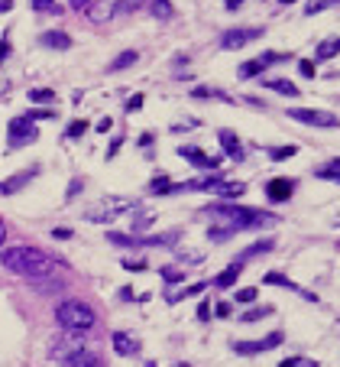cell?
<instances>
[{
    "label": "cell",
    "mask_w": 340,
    "mask_h": 367,
    "mask_svg": "<svg viewBox=\"0 0 340 367\" xmlns=\"http://www.w3.org/2000/svg\"><path fill=\"white\" fill-rule=\"evenodd\" d=\"M55 319H59V325H62L65 332H88V328H94L97 315L94 309L88 303H81V299H65V303H59V309H55Z\"/></svg>",
    "instance_id": "7a4b0ae2"
},
{
    "label": "cell",
    "mask_w": 340,
    "mask_h": 367,
    "mask_svg": "<svg viewBox=\"0 0 340 367\" xmlns=\"http://www.w3.org/2000/svg\"><path fill=\"white\" fill-rule=\"evenodd\" d=\"M78 192H81V179H74V182L68 185V198H74Z\"/></svg>",
    "instance_id": "ee69618b"
},
{
    "label": "cell",
    "mask_w": 340,
    "mask_h": 367,
    "mask_svg": "<svg viewBox=\"0 0 340 367\" xmlns=\"http://www.w3.org/2000/svg\"><path fill=\"white\" fill-rule=\"evenodd\" d=\"M279 367H318V361H311V357H286Z\"/></svg>",
    "instance_id": "1f68e13d"
},
{
    "label": "cell",
    "mask_w": 340,
    "mask_h": 367,
    "mask_svg": "<svg viewBox=\"0 0 340 367\" xmlns=\"http://www.w3.org/2000/svg\"><path fill=\"white\" fill-rule=\"evenodd\" d=\"M279 59H286V55H279V53H263L259 59H253V62H243V65H240V78L263 75V68H269V65H276Z\"/></svg>",
    "instance_id": "30bf717a"
},
{
    "label": "cell",
    "mask_w": 340,
    "mask_h": 367,
    "mask_svg": "<svg viewBox=\"0 0 340 367\" xmlns=\"http://www.w3.org/2000/svg\"><path fill=\"white\" fill-rule=\"evenodd\" d=\"M143 367H156V364H152V361H146V364H143Z\"/></svg>",
    "instance_id": "f5cc1de1"
},
{
    "label": "cell",
    "mask_w": 340,
    "mask_h": 367,
    "mask_svg": "<svg viewBox=\"0 0 340 367\" xmlns=\"http://www.w3.org/2000/svg\"><path fill=\"white\" fill-rule=\"evenodd\" d=\"M288 117L298 124H311V127H337L340 120L334 111H321V108H292Z\"/></svg>",
    "instance_id": "277c9868"
},
{
    "label": "cell",
    "mask_w": 340,
    "mask_h": 367,
    "mask_svg": "<svg viewBox=\"0 0 340 367\" xmlns=\"http://www.w3.org/2000/svg\"><path fill=\"white\" fill-rule=\"evenodd\" d=\"M240 273H243V267H240V263H234V267H227L223 273H217V276H214V286H217V290H230V286L240 280Z\"/></svg>",
    "instance_id": "e0dca14e"
},
{
    "label": "cell",
    "mask_w": 340,
    "mask_h": 367,
    "mask_svg": "<svg viewBox=\"0 0 340 367\" xmlns=\"http://www.w3.org/2000/svg\"><path fill=\"white\" fill-rule=\"evenodd\" d=\"M13 7H17V3H13V0H0V13H10Z\"/></svg>",
    "instance_id": "bcb514c9"
},
{
    "label": "cell",
    "mask_w": 340,
    "mask_h": 367,
    "mask_svg": "<svg viewBox=\"0 0 340 367\" xmlns=\"http://www.w3.org/2000/svg\"><path fill=\"white\" fill-rule=\"evenodd\" d=\"M143 104H146V95H133V97L127 101V111H139Z\"/></svg>",
    "instance_id": "f35d334b"
},
{
    "label": "cell",
    "mask_w": 340,
    "mask_h": 367,
    "mask_svg": "<svg viewBox=\"0 0 340 367\" xmlns=\"http://www.w3.org/2000/svg\"><path fill=\"white\" fill-rule=\"evenodd\" d=\"M32 176H36V169H26V173H17L10 179H3L0 182V195H13V192H20V189H26L32 182Z\"/></svg>",
    "instance_id": "4fadbf2b"
},
{
    "label": "cell",
    "mask_w": 340,
    "mask_h": 367,
    "mask_svg": "<svg viewBox=\"0 0 340 367\" xmlns=\"http://www.w3.org/2000/svg\"><path fill=\"white\" fill-rule=\"evenodd\" d=\"M7 130H10V147H26V143H36V137H39V130L32 127V120L26 114L13 117Z\"/></svg>",
    "instance_id": "5b68a950"
},
{
    "label": "cell",
    "mask_w": 340,
    "mask_h": 367,
    "mask_svg": "<svg viewBox=\"0 0 340 367\" xmlns=\"http://www.w3.org/2000/svg\"><path fill=\"white\" fill-rule=\"evenodd\" d=\"M114 351L123 357H137L139 355V338L130 332H114Z\"/></svg>",
    "instance_id": "7c38bea8"
},
{
    "label": "cell",
    "mask_w": 340,
    "mask_h": 367,
    "mask_svg": "<svg viewBox=\"0 0 340 367\" xmlns=\"http://www.w3.org/2000/svg\"><path fill=\"white\" fill-rule=\"evenodd\" d=\"M179 156L192 160L198 169H208V173H217V169H221V156H208V153L198 150V147H179Z\"/></svg>",
    "instance_id": "9c48e42d"
},
{
    "label": "cell",
    "mask_w": 340,
    "mask_h": 367,
    "mask_svg": "<svg viewBox=\"0 0 340 367\" xmlns=\"http://www.w3.org/2000/svg\"><path fill=\"white\" fill-rule=\"evenodd\" d=\"M276 345H282V332H272V335L259 338V341H237L234 351L237 355H263V351H272Z\"/></svg>",
    "instance_id": "52a82bcc"
},
{
    "label": "cell",
    "mask_w": 340,
    "mask_h": 367,
    "mask_svg": "<svg viewBox=\"0 0 340 367\" xmlns=\"http://www.w3.org/2000/svg\"><path fill=\"white\" fill-rule=\"evenodd\" d=\"M272 91H279V95H288V97H298L301 91H298V85H292L288 78H272V82H266Z\"/></svg>",
    "instance_id": "44dd1931"
},
{
    "label": "cell",
    "mask_w": 340,
    "mask_h": 367,
    "mask_svg": "<svg viewBox=\"0 0 340 367\" xmlns=\"http://www.w3.org/2000/svg\"><path fill=\"white\" fill-rule=\"evenodd\" d=\"M263 315H272V305H259V309H250V312H246L240 322H259Z\"/></svg>",
    "instance_id": "83f0119b"
},
{
    "label": "cell",
    "mask_w": 340,
    "mask_h": 367,
    "mask_svg": "<svg viewBox=\"0 0 340 367\" xmlns=\"http://www.w3.org/2000/svg\"><path fill=\"white\" fill-rule=\"evenodd\" d=\"M149 192L152 195H169V192H175V182H169L166 176H159L156 182H149Z\"/></svg>",
    "instance_id": "cb8c5ba5"
},
{
    "label": "cell",
    "mask_w": 340,
    "mask_h": 367,
    "mask_svg": "<svg viewBox=\"0 0 340 367\" xmlns=\"http://www.w3.org/2000/svg\"><path fill=\"white\" fill-rule=\"evenodd\" d=\"M217 140H221V150L227 153V156H234V160H240V153H243V150H240V140H237V133H234V130H227V127H223V130H217Z\"/></svg>",
    "instance_id": "9a60e30c"
},
{
    "label": "cell",
    "mask_w": 340,
    "mask_h": 367,
    "mask_svg": "<svg viewBox=\"0 0 340 367\" xmlns=\"http://www.w3.org/2000/svg\"><path fill=\"white\" fill-rule=\"evenodd\" d=\"M149 143H152V133H149V130L146 133H139V147H149Z\"/></svg>",
    "instance_id": "c3c4849f"
},
{
    "label": "cell",
    "mask_w": 340,
    "mask_h": 367,
    "mask_svg": "<svg viewBox=\"0 0 340 367\" xmlns=\"http://www.w3.org/2000/svg\"><path fill=\"white\" fill-rule=\"evenodd\" d=\"M337 49H340L337 36H334V39H324V43L318 46V55H314V59H318V62H328V59H334V55H337Z\"/></svg>",
    "instance_id": "7402d4cb"
},
{
    "label": "cell",
    "mask_w": 340,
    "mask_h": 367,
    "mask_svg": "<svg viewBox=\"0 0 340 367\" xmlns=\"http://www.w3.org/2000/svg\"><path fill=\"white\" fill-rule=\"evenodd\" d=\"M211 312L217 315V319H227V315H230V303H217V305L211 309Z\"/></svg>",
    "instance_id": "ab89813d"
},
{
    "label": "cell",
    "mask_w": 340,
    "mask_h": 367,
    "mask_svg": "<svg viewBox=\"0 0 340 367\" xmlns=\"http://www.w3.org/2000/svg\"><path fill=\"white\" fill-rule=\"evenodd\" d=\"M175 367H192V364H175Z\"/></svg>",
    "instance_id": "db71d44e"
},
{
    "label": "cell",
    "mask_w": 340,
    "mask_h": 367,
    "mask_svg": "<svg viewBox=\"0 0 340 367\" xmlns=\"http://www.w3.org/2000/svg\"><path fill=\"white\" fill-rule=\"evenodd\" d=\"M149 10H152V17H159V20H172V13H175L169 0H152Z\"/></svg>",
    "instance_id": "603a6c76"
},
{
    "label": "cell",
    "mask_w": 340,
    "mask_h": 367,
    "mask_svg": "<svg viewBox=\"0 0 340 367\" xmlns=\"http://www.w3.org/2000/svg\"><path fill=\"white\" fill-rule=\"evenodd\" d=\"M198 319H201V322H208V319H211V303H208V299L198 305Z\"/></svg>",
    "instance_id": "b9f144b4"
},
{
    "label": "cell",
    "mask_w": 340,
    "mask_h": 367,
    "mask_svg": "<svg viewBox=\"0 0 340 367\" xmlns=\"http://www.w3.org/2000/svg\"><path fill=\"white\" fill-rule=\"evenodd\" d=\"M30 101H49V104H52V101H55V91H52V88H32V91H30Z\"/></svg>",
    "instance_id": "f1b7e54d"
},
{
    "label": "cell",
    "mask_w": 340,
    "mask_h": 367,
    "mask_svg": "<svg viewBox=\"0 0 340 367\" xmlns=\"http://www.w3.org/2000/svg\"><path fill=\"white\" fill-rule=\"evenodd\" d=\"M223 7H227V10H240V7H243V0H227Z\"/></svg>",
    "instance_id": "7dc6e473"
},
{
    "label": "cell",
    "mask_w": 340,
    "mask_h": 367,
    "mask_svg": "<svg viewBox=\"0 0 340 367\" xmlns=\"http://www.w3.org/2000/svg\"><path fill=\"white\" fill-rule=\"evenodd\" d=\"M43 46H49V49H68V46H72V36L62 30H49V32H43Z\"/></svg>",
    "instance_id": "ac0fdd59"
},
{
    "label": "cell",
    "mask_w": 340,
    "mask_h": 367,
    "mask_svg": "<svg viewBox=\"0 0 340 367\" xmlns=\"http://www.w3.org/2000/svg\"><path fill=\"white\" fill-rule=\"evenodd\" d=\"M292 192H295V179H288V176H279V179H272V182L266 185L269 202H288Z\"/></svg>",
    "instance_id": "8fae6325"
},
{
    "label": "cell",
    "mask_w": 340,
    "mask_h": 367,
    "mask_svg": "<svg viewBox=\"0 0 340 367\" xmlns=\"http://www.w3.org/2000/svg\"><path fill=\"white\" fill-rule=\"evenodd\" d=\"M7 53H10V46H7V43H0V62L7 59Z\"/></svg>",
    "instance_id": "f907efd6"
},
{
    "label": "cell",
    "mask_w": 340,
    "mask_h": 367,
    "mask_svg": "<svg viewBox=\"0 0 340 367\" xmlns=\"http://www.w3.org/2000/svg\"><path fill=\"white\" fill-rule=\"evenodd\" d=\"M298 68H301V75H305V78H311V75H314V62H308V59H305V62L298 65Z\"/></svg>",
    "instance_id": "7bdbcfd3"
},
{
    "label": "cell",
    "mask_w": 340,
    "mask_h": 367,
    "mask_svg": "<svg viewBox=\"0 0 340 367\" xmlns=\"http://www.w3.org/2000/svg\"><path fill=\"white\" fill-rule=\"evenodd\" d=\"M81 351H88V341H81L74 332H68V338H62V341H55V345H52L55 361H68V357L81 355Z\"/></svg>",
    "instance_id": "ba28073f"
},
{
    "label": "cell",
    "mask_w": 340,
    "mask_h": 367,
    "mask_svg": "<svg viewBox=\"0 0 340 367\" xmlns=\"http://www.w3.org/2000/svg\"><path fill=\"white\" fill-rule=\"evenodd\" d=\"M26 117H30V120H52V117H55V111H49V108H36V111H30Z\"/></svg>",
    "instance_id": "d590c367"
},
{
    "label": "cell",
    "mask_w": 340,
    "mask_h": 367,
    "mask_svg": "<svg viewBox=\"0 0 340 367\" xmlns=\"http://www.w3.org/2000/svg\"><path fill=\"white\" fill-rule=\"evenodd\" d=\"M259 36H263V30H259V26H256V30H253V26H240V30L223 32V36H221V46H223V49H230V53H234V49H243V46L256 43Z\"/></svg>",
    "instance_id": "8992f818"
},
{
    "label": "cell",
    "mask_w": 340,
    "mask_h": 367,
    "mask_svg": "<svg viewBox=\"0 0 340 367\" xmlns=\"http://www.w3.org/2000/svg\"><path fill=\"white\" fill-rule=\"evenodd\" d=\"M146 225H149V211H137V218H133V227L139 231V227H146Z\"/></svg>",
    "instance_id": "60d3db41"
},
{
    "label": "cell",
    "mask_w": 340,
    "mask_h": 367,
    "mask_svg": "<svg viewBox=\"0 0 340 367\" xmlns=\"http://www.w3.org/2000/svg\"><path fill=\"white\" fill-rule=\"evenodd\" d=\"M192 97H223V101H230V97L223 95V91H214V88H194Z\"/></svg>",
    "instance_id": "836d02e7"
},
{
    "label": "cell",
    "mask_w": 340,
    "mask_h": 367,
    "mask_svg": "<svg viewBox=\"0 0 340 367\" xmlns=\"http://www.w3.org/2000/svg\"><path fill=\"white\" fill-rule=\"evenodd\" d=\"M62 367H104V361H101L97 355H91V351H81V355L62 361Z\"/></svg>",
    "instance_id": "d6986e66"
},
{
    "label": "cell",
    "mask_w": 340,
    "mask_h": 367,
    "mask_svg": "<svg viewBox=\"0 0 340 367\" xmlns=\"http://www.w3.org/2000/svg\"><path fill=\"white\" fill-rule=\"evenodd\" d=\"M266 283H269V286H286V290H298L295 283L288 280V276H282V273H266Z\"/></svg>",
    "instance_id": "484cf974"
},
{
    "label": "cell",
    "mask_w": 340,
    "mask_h": 367,
    "mask_svg": "<svg viewBox=\"0 0 340 367\" xmlns=\"http://www.w3.org/2000/svg\"><path fill=\"white\" fill-rule=\"evenodd\" d=\"M237 303H256V286H246L237 292Z\"/></svg>",
    "instance_id": "8d00e7d4"
},
{
    "label": "cell",
    "mask_w": 340,
    "mask_h": 367,
    "mask_svg": "<svg viewBox=\"0 0 340 367\" xmlns=\"http://www.w3.org/2000/svg\"><path fill=\"white\" fill-rule=\"evenodd\" d=\"M85 130H88V120H72V124H68V130H65V137H68V140H78Z\"/></svg>",
    "instance_id": "4316f807"
},
{
    "label": "cell",
    "mask_w": 340,
    "mask_h": 367,
    "mask_svg": "<svg viewBox=\"0 0 340 367\" xmlns=\"http://www.w3.org/2000/svg\"><path fill=\"white\" fill-rule=\"evenodd\" d=\"M0 263L7 267L17 276H30V280H39V276H49L55 270V263L49 254H43L39 247H7L0 254Z\"/></svg>",
    "instance_id": "6da1fadb"
},
{
    "label": "cell",
    "mask_w": 340,
    "mask_h": 367,
    "mask_svg": "<svg viewBox=\"0 0 340 367\" xmlns=\"http://www.w3.org/2000/svg\"><path fill=\"white\" fill-rule=\"evenodd\" d=\"M117 10H120L117 3H88V17L94 23H107Z\"/></svg>",
    "instance_id": "2e32d148"
},
{
    "label": "cell",
    "mask_w": 340,
    "mask_h": 367,
    "mask_svg": "<svg viewBox=\"0 0 340 367\" xmlns=\"http://www.w3.org/2000/svg\"><path fill=\"white\" fill-rule=\"evenodd\" d=\"M52 234H55V238H72V231H68V227H55Z\"/></svg>",
    "instance_id": "681fc988"
},
{
    "label": "cell",
    "mask_w": 340,
    "mask_h": 367,
    "mask_svg": "<svg viewBox=\"0 0 340 367\" xmlns=\"http://www.w3.org/2000/svg\"><path fill=\"white\" fill-rule=\"evenodd\" d=\"M123 267H127L130 273H143L149 263H146V260H123Z\"/></svg>",
    "instance_id": "74e56055"
},
{
    "label": "cell",
    "mask_w": 340,
    "mask_h": 367,
    "mask_svg": "<svg viewBox=\"0 0 340 367\" xmlns=\"http://www.w3.org/2000/svg\"><path fill=\"white\" fill-rule=\"evenodd\" d=\"M318 176H321V179H334V182H337V179H340V160H330L328 166H321Z\"/></svg>",
    "instance_id": "d4e9b609"
},
{
    "label": "cell",
    "mask_w": 340,
    "mask_h": 367,
    "mask_svg": "<svg viewBox=\"0 0 340 367\" xmlns=\"http://www.w3.org/2000/svg\"><path fill=\"white\" fill-rule=\"evenodd\" d=\"M162 280L166 283H181L185 280V270H179V267H162Z\"/></svg>",
    "instance_id": "4dcf8cb0"
},
{
    "label": "cell",
    "mask_w": 340,
    "mask_h": 367,
    "mask_svg": "<svg viewBox=\"0 0 340 367\" xmlns=\"http://www.w3.org/2000/svg\"><path fill=\"white\" fill-rule=\"evenodd\" d=\"M117 150H120V137L110 143V150H107V160H114V156H117Z\"/></svg>",
    "instance_id": "f6af8a7d"
},
{
    "label": "cell",
    "mask_w": 340,
    "mask_h": 367,
    "mask_svg": "<svg viewBox=\"0 0 340 367\" xmlns=\"http://www.w3.org/2000/svg\"><path fill=\"white\" fill-rule=\"evenodd\" d=\"M328 7H337V3L334 0H314V3L305 7V13H321V10H328Z\"/></svg>",
    "instance_id": "e575fe53"
},
{
    "label": "cell",
    "mask_w": 340,
    "mask_h": 367,
    "mask_svg": "<svg viewBox=\"0 0 340 367\" xmlns=\"http://www.w3.org/2000/svg\"><path fill=\"white\" fill-rule=\"evenodd\" d=\"M130 208H137L133 198H114V195H107V198H97L94 205H88L85 218L91 225H101V221H114L117 215H127Z\"/></svg>",
    "instance_id": "3957f363"
},
{
    "label": "cell",
    "mask_w": 340,
    "mask_h": 367,
    "mask_svg": "<svg viewBox=\"0 0 340 367\" xmlns=\"http://www.w3.org/2000/svg\"><path fill=\"white\" fill-rule=\"evenodd\" d=\"M272 250V241H263V244H253V247H246L240 257H256V254H269Z\"/></svg>",
    "instance_id": "d6a6232c"
},
{
    "label": "cell",
    "mask_w": 340,
    "mask_h": 367,
    "mask_svg": "<svg viewBox=\"0 0 340 367\" xmlns=\"http://www.w3.org/2000/svg\"><path fill=\"white\" fill-rule=\"evenodd\" d=\"M208 192L221 195V198H240V195L246 192V182H227V179H217Z\"/></svg>",
    "instance_id": "5bb4252c"
},
{
    "label": "cell",
    "mask_w": 340,
    "mask_h": 367,
    "mask_svg": "<svg viewBox=\"0 0 340 367\" xmlns=\"http://www.w3.org/2000/svg\"><path fill=\"white\" fill-rule=\"evenodd\" d=\"M7 241V227H3V221H0V244Z\"/></svg>",
    "instance_id": "816d5d0a"
},
{
    "label": "cell",
    "mask_w": 340,
    "mask_h": 367,
    "mask_svg": "<svg viewBox=\"0 0 340 367\" xmlns=\"http://www.w3.org/2000/svg\"><path fill=\"white\" fill-rule=\"evenodd\" d=\"M295 147H272V150H269V160H288V156H295Z\"/></svg>",
    "instance_id": "f546056e"
},
{
    "label": "cell",
    "mask_w": 340,
    "mask_h": 367,
    "mask_svg": "<svg viewBox=\"0 0 340 367\" xmlns=\"http://www.w3.org/2000/svg\"><path fill=\"white\" fill-rule=\"evenodd\" d=\"M137 59H139L137 49H127V53H120L117 59H114V62L107 65V68H110V72H120V68H130V65L137 62Z\"/></svg>",
    "instance_id": "ffe728a7"
}]
</instances>
